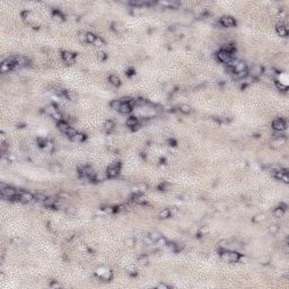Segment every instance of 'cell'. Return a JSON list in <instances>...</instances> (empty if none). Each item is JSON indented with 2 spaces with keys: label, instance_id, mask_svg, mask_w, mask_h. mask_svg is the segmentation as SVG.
Wrapping results in <instances>:
<instances>
[{
  "label": "cell",
  "instance_id": "1",
  "mask_svg": "<svg viewBox=\"0 0 289 289\" xmlns=\"http://www.w3.org/2000/svg\"><path fill=\"white\" fill-rule=\"evenodd\" d=\"M272 175H273L276 179L282 181L284 183H289L288 172H287V169H282V168L274 169V171H272Z\"/></svg>",
  "mask_w": 289,
  "mask_h": 289
},
{
  "label": "cell",
  "instance_id": "2",
  "mask_svg": "<svg viewBox=\"0 0 289 289\" xmlns=\"http://www.w3.org/2000/svg\"><path fill=\"white\" fill-rule=\"evenodd\" d=\"M1 191V195L2 196H5V198H8V199H13V198H16L17 199V195H18V191L16 190V189H14V188H11V186H7L6 189H2V190H0Z\"/></svg>",
  "mask_w": 289,
  "mask_h": 289
},
{
  "label": "cell",
  "instance_id": "3",
  "mask_svg": "<svg viewBox=\"0 0 289 289\" xmlns=\"http://www.w3.org/2000/svg\"><path fill=\"white\" fill-rule=\"evenodd\" d=\"M272 128L274 131H282L284 132L287 129V123L282 119H276L272 122Z\"/></svg>",
  "mask_w": 289,
  "mask_h": 289
},
{
  "label": "cell",
  "instance_id": "4",
  "mask_svg": "<svg viewBox=\"0 0 289 289\" xmlns=\"http://www.w3.org/2000/svg\"><path fill=\"white\" fill-rule=\"evenodd\" d=\"M219 23H220V25H223L224 27H233V26L236 25V21H235L233 17H230V16H223V17L220 18Z\"/></svg>",
  "mask_w": 289,
  "mask_h": 289
},
{
  "label": "cell",
  "instance_id": "5",
  "mask_svg": "<svg viewBox=\"0 0 289 289\" xmlns=\"http://www.w3.org/2000/svg\"><path fill=\"white\" fill-rule=\"evenodd\" d=\"M17 199L22 202H31L32 200H34V194L27 191H21L17 195Z\"/></svg>",
  "mask_w": 289,
  "mask_h": 289
},
{
  "label": "cell",
  "instance_id": "6",
  "mask_svg": "<svg viewBox=\"0 0 289 289\" xmlns=\"http://www.w3.org/2000/svg\"><path fill=\"white\" fill-rule=\"evenodd\" d=\"M217 58H218V60H219L220 62H223V63H228L234 57H233L230 53H227L225 51L220 50V51H218V53H217Z\"/></svg>",
  "mask_w": 289,
  "mask_h": 289
},
{
  "label": "cell",
  "instance_id": "7",
  "mask_svg": "<svg viewBox=\"0 0 289 289\" xmlns=\"http://www.w3.org/2000/svg\"><path fill=\"white\" fill-rule=\"evenodd\" d=\"M263 72V68L261 67V65H259V64H254V65H252L251 68H250V70L247 71V73L251 76V77H253L254 79L257 78L261 73Z\"/></svg>",
  "mask_w": 289,
  "mask_h": 289
},
{
  "label": "cell",
  "instance_id": "8",
  "mask_svg": "<svg viewBox=\"0 0 289 289\" xmlns=\"http://www.w3.org/2000/svg\"><path fill=\"white\" fill-rule=\"evenodd\" d=\"M97 276L104 280H111L112 279V271H110L105 268H101L97 270Z\"/></svg>",
  "mask_w": 289,
  "mask_h": 289
},
{
  "label": "cell",
  "instance_id": "9",
  "mask_svg": "<svg viewBox=\"0 0 289 289\" xmlns=\"http://www.w3.org/2000/svg\"><path fill=\"white\" fill-rule=\"evenodd\" d=\"M119 173H120V167L116 166V165L110 166V167L106 169V176H107L108 179H114V177H116V176L119 175Z\"/></svg>",
  "mask_w": 289,
  "mask_h": 289
},
{
  "label": "cell",
  "instance_id": "10",
  "mask_svg": "<svg viewBox=\"0 0 289 289\" xmlns=\"http://www.w3.org/2000/svg\"><path fill=\"white\" fill-rule=\"evenodd\" d=\"M241 254L236 251H228V255H227V260L229 262H238L241 260Z\"/></svg>",
  "mask_w": 289,
  "mask_h": 289
},
{
  "label": "cell",
  "instance_id": "11",
  "mask_svg": "<svg viewBox=\"0 0 289 289\" xmlns=\"http://www.w3.org/2000/svg\"><path fill=\"white\" fill-rule=\"evenodd\" d=\"M75 57H76V54H73L70 51H63L62 52V58H63V60L67 63H73Z\"/></svg>",
  "mask_w": 289,
  "mask_h": 289
},
{
  "label": "cell",
  "instance_id": "12",
  "mask_svg": "<svg viewBox=\"0 0 289 289\" xmlns=\"http://www.w3.org/2000/svg\"><path fill=\"white\" fill-rule=\"evenodd\" d=\"M71 141L72 142H76V144H81L83 141H85L86 140V136L84 134V133H80V132H77V133H75L71 138Z\"/></svg>",
  "mask_w": 289,
  "mask_h": 289
},
{
  "label": "cell",
  "instance_id": "13",
  "mask_svg": "<svg viewBox=\"0 0 289 289\" xmlns=\"http://www.w3.org/2000/svg\"><path fill=\"white\" fill-rule=\"evenodd\" d=\"M276 31L278 33V35H280L281 37H286L288 35V28L286 25H277Z\"/></svg>",
  "mask_w": 289,
  "mask_h": 289
},
{
  "label": "cell",
  "instance_id": "14",
  "mask_svg": "<svg viewBox=\"0 0 289 289\" xmlns=\"http://www.w3.org/2000/svg\"><path fill=\"white\" fill-rule=\"evenodd\" d=\"M234 71L235 72H241V71H247V67L244 61H238L237 64L234 67Z\"/></svg>",
  "mask_w": 289,
  "mask_h": 289
},
{
  "label": "cell",
  "instance_id": "15",
  "mask_svg": "<svg viewBox=\"0 0 289 289\" xmlns=\"http://www.w3.org/2000/svg\"><path fill=\"white\" fill-rule=\"evenodd\" d=\"M132 110H133V108L129 105V103H123V102H122V104H121V107H120L119 112H120V113H122V114H129Z\"/></svg>",
  "mask_w": 289,
  "mask_h": 289
},
{
  "label": "cell",
  "instance_id": "16",
  "mask_svg": "<svg viewBox=\"0 0 289 289\" xmlns=\"http://www.w3.org/2000/svg\"><path fill=\"white\" fill-rule=\"evenodd\" d=\"M222 50L227 52V53H230V54H231V53L236 50V45H235L234 43H227V44H224V45H223Z\"/></svg>",
  "mask_w": 289,
  "mask_h": 289
},
{
  "label": "cell",
  "instance_id": "17",
  "mask_svg": "<svg viewBox=\"0 0 289 289\" xmlns=\"http://www.w3.org/2000/svg\"><path fill=\"white\" fill-rule=\"evenodd\" d=\"M263 73H265V75L269 76V77H274V76L278 75V71H277L274 68H272V67H268V68H264V69H263Z\"/></svg>",
  "mask_w": 289,
  "mask_h": 289
},
{
  "label": "cell",
  "instance_id": "18",
  "mask_svg": "<svg viewBox=\"0 0 289 289\" xmlns=\"http://www.w3.org/2000/svg\"><path fill=\"white\" fill-rule=\"evenodd\" d=\"M108 81L113 85V86H120L121 85V81H120V78L116 76V75H111L110 77H108Z\"/></svg>",
  "mask_w": 289,
  "mask_h": 289
},
{
  "label": "cell",
  "instance_id": "19",
  "mask_svg": "<svg viewBox=\"0 0 289 289\" xmlns=\"http://www.w3.org/2000/svg\"><path fill=\"white\" fill-rule=\"evenodd\" d=\"M16 63L18 65V68H23L25 65H27V59L23 56H17V61Z\"/></svg>",
  "mask_w": 289,
  "mask_h": 289
},
{
  "label": "cell",
  "instance_id": "20",
  "mask_svg": "<svg viewBox=\"0 0 289 289\" xmlns=\"http://www.w3.org/2000/svg\"><path fill=\"white\" fill-rule=\"evenodd\" d=\"M64 96L69 101H72V102L77 101V94L72 91H64Z\"/></svg>",
  "mask_w": 289,
  "mask_h": 289
},
{
  "label": "cell",
  "instance_id": "21",
  "mask_svg": "<svg viewBox=\"0 0 289 289\" xmlns=\"http://www.w3.org/2000/svg\"><path fill=\"white\" fill-rule=\"evenodd\" d=\"M121 104H122L121 99H114V101H112V102L110 103V106H111V108H112V110H114V111H119V110H120V107H121Z\"/></svg>",
  "mask_w": 289,
  "mask_h": 289
},
{
  "label": "cell",
  "instance_id": "22",
  "mask_svg": "<svg viewBox=\"0 0 289 289\" xmlns=\"http://www.w3.org/2000/svg\"><path fill=\"white\" fill-rule=\"evenodd\" d=\"M44 206L45 207H53L56 203H57V199L53 198V196H48L45 200H44Z\"/></svg>",
  "mask_w": 289,
  "mask_h": 289
},
{
  "label": "cell",
  "instance_id": "23",
  "mask_svg": "<svg viewBox=\"0 0 289 289\" xmlns=\"http://www.w3.org/2000/svg\"><path fill=\"white\" fill-rule=\"evenodd\" d=\"M171 214H172L171 209H163L161 212L158 214V217H159L161 219H167V218L171 217Z\"/></svg>",
  "mask_w": 289,
  "mask_h": 289
},
{
  "label": "cell",
  "instance_id": "24",
  "mask_svg": "<svg viewBox=\"0 0 289 289\" xmlns=\"http://www.w3.org/2000/svg\"><path fill=\"white\" fill-rule=\"evenodd\" d=\"M1 72L2 73H6V72H9L10 70H14V67L13 65H10V64H8L6 61H3L2 63H1Z\"/></svg>",
  "mask_w": 289,
  "mask_h": 289
},
{
  "label": "cell",
  "instance_id": "25",
  "mask_svg": "<svg viewBox=\"0 0 289 289\" xmlns=\"http://www.w3.org/2000/svg\"><path fill=\"white\" fill-rule=\"evenodd\" d=\"M45 112L52 116L54 113H57V112H58V108H57V106H56V105L51 104V105H48V106L45 107Z\"/></svg>",
  "mask_w": 289,
  "mask_h": 289
},
{
  "label": "cell",
  "instance_id": "26",
  "mask_svg": "<svg viewBox=\"0 0 289 289\" xmlns=\"http://www.w3.org/2000/svg\"><path fill=\"white\" fill-rule=\"evenodd\" d=\"M285 209L282 208V207H278V208H276L274 209V211H273V215H274V217H277V218H281L284 215H285Z\"/></svg>",
  "mask_w": 289,
  "mask_h": 289
},
{
  "label": "cell",
  "instance_id": "27",
  "mask_svg": "<svg viewBox=\"0 0 289 289\" xmlns=\"http://www.w3.org/2000/svg\"><path fill=\"white\" fill-rule=\"evenodd\" d=\"M127 126L128 127H131V128H133V127H136L137 124H138V119L136 118V116H130L127 119Z\"/></svg>",
  "mask_w": 289,
  "mask_h": 289
},
{
  "label": "cell",
  "instance_id": "28",
  "mask_svg": "<svg viewBox=\"0 0 289 289\" xmlns=\"http://www.w3.org/2000/svg\"><path fill=\"white\" fill-rule=\"evenodd\" d=\"M114 127H115V123H114L112 120H107V121L104 123V130L107 131V132L112 131V130L114 129Z\"/></svg>",
  "mask_w": 289,
  "mask_h": 289
},
{
  "label": "cell",
  "instance_id": "29",
  "mask_svg": "<svg viewBox=\"0 0 289 289\" xmlns=\"http://www.w3.org/2000/svg\"><path fill=\"white\" fill-rule=\"evenodd\" d=\"M52 16H53V18H54L57 22H63L64 16L62 13H60V11H58V10H54V11L52 13Z\"/></svg>",
  "mask_w": 289,
  "mask_h": 289
},
{
  "label": "cell",
  "instance_id": "30",
  "mask_svg": "<svg viewBox=\"0 0 289 289\" xmlns=\"http://www.w3.org/2000/svg\"><path fill=\"white\" fill-rule=\"evenodd\" d=\"M247 75H249L247 71H241V72H234L231 76H233L234 79H241V80H242V79L245 78Z\"/></svg>",
  "mask_w": 289,
  "mask_h": 289
},
{
  "label": "cell",
  "instance_id": "31",
  "mask_svg": "<svg viewBox=\"0 0 289 289\" xmlns=\"http://www.w3.org/2000/svg\"><path fill=\"white\" fill-rule=\"evenodd\" d=\"M112 28H113V31H115L116 33L124 32V27H123L120 23H113V24H112Z\"/></svg>",
  "mask_w": 289,
  "mask_h": 289
},
{
  "label": "cell",
  "instance_id": "32",
  "mask_svg": "<svg viewBox=\"0 0 289 289\" xmlns=\"http://www.w3.org/2000/svg\"><path fill=\"white\" fill-rule=\"evenodd\" d=\"M48 196L44 193H36V194H34V200H36L37 202H44V200Z\"/></svg>",
  "mask_w": 289,
  "mask_h": 289
},
{
  "label": "cell",
  "instance_id": "33",
  "mask_svg": "<svg viewBox=\"0 0 289 289\" xmlns=\"http://www.w3.org/2000/svg\"><path fill=\"white\" fill-rule=\"evenodd\" d=\"M180 111H181L182 113H184V114H189V113L191 112V106L188 105V104H182V105L180 106Z\"/></svg>",
  "mask_w": 289,
  "mask_h": 289
},
{
  "label": "cell",
  "instance_id": "34",
  "mask_svg": "<svg viewBox=\"0 0 289 289\" xmlns=\"http://www.w3.org/2000/svg\"><path fill=\"white\" fill-rule=\"evenodd\" d=\"M161 233H158V231H151L149 235H148V237L153 241V242H156L159 237H161Z\"/></svg>",
  "mask_w": 289,
  "mask_h": 289
},
{
  "label": "cell",
  "instance_id": "35",
  "mask_svg": "<svg viewBox=\"0 0 289 289\" xmlns=\"http://www.w3.org/2000/svg\"><path fill=\"white\" fill-rule=\"evenodd\" d=\"M265 219V215L264 214H257L255 215L254 217H253V222L254 223H261V222H263Z\"/></svg>",
  "mask_w": 289,
  "mask_h": 289
},
{
  "label": "cell",
  "instance_id": "36",
  "mask_svg": "<svg viewBox=\"0 0 289 289\" xmlns=\"http://www.w3.org/2000/svg\"><path fill=\"white\" fill-rule=\"evenodd\" d=\"M97 36H95L93 33H86V40H87V43H94V41L96 40Z\"/></svg>",
  "mask_w": 289,
  "mask_h": 289
},
{
  "label": "cell",
  "instance_id": "37",
  "mask_svg": "<svg viewBox=\"0 0 289 289\" xmlns=\"http://www.w3.org/2000/svg\"><path fill=\"white\" fill-rule=\"evenodd\" d=\"M155 243H156V245H158V246H166V245H167V239H166L165 237L161 236Z\"/></svg>",
  "mask_w": 289,
  "mask_h": 289
},
{
  "label": "cell",
  "instance_id": "38",
  "mask_svg": "<svg viewBox=\"0 0 289 289\" xmlns=\"http://www.w3.org/2000/svg\"><path fill=\"white\" fill-rule=\"evenodd\" d=\"M52 118H53L56 121H58V122H60V121H64L62 113H61V112H59V111H58L57 113H54V114L52 115Z\"/></svg>",
  "mask_w": 289,
  "mask_h": 289
},
{
  "label": "cell",
  "instance_id": "39",
  "mask_svg": "<svg viewBox=\"0 0 289 289\" xmlns=\"http://www.w3.org/2000/svg\"><path fill=\"white\" fill-rule=\"evenodd\" d=\"M138 261H139L141 264H148V262H149V259H148V257H147V255L142 254V255H140V257H139Z\"/></svg>",
  "mask_w": 289,
  "mask_h": 289
},
{
  "label": "cell",
  "instance_id": "40",
  "mask_svg": "<svg viewBox=\"0 0 289 289\" xmlns=\"http://www.w3.org/2000/svg\"><path fill=\"white\" fill-rule=\"evenodd\" d=\"M242 80H243V83H244L245 85H250L251 83H253V81H254V78H253V77H251L250 75H247V76H246L245 78H243Z\"/></svg>",
  "mask_w": 289,
  "mask_h": 289
},
{
  "label": "cell",
  "instance_id": "41",
  "mask_svg": "<svg viewBox=\"0 0 289 289\" xmlns=\"http://www.w3.org/2000/svg\"><path fill=\"white\" fill-rule=\"evenodd\" d=\"M269 231L272 234V235H276L278 231H279V226L278 225H271L270 228H269Z\"/></svg>",
  "mask_w": 289,
  "mask_h": 289
},
{
  "label": "cell",
  "instance_id": "42",
  "mask_svg": "<svg viewBox=\"0 0 289 289\" xmlns=\"http://www.w3.org/2000/svg\"><path fill=\"white\" fill-rule=\"evenodd\" d=\"M53 148H54V145H53L52 142H46L45 146L43 147V149H44L45 151H52Z\"/></svg>",
  "mask_w": 289,
  "mask_h": 289
},
{
  "label": "cell",
  "instance_id": "43",
  "mask_svg": "<svg viewBox=\"0 0 289 289\" xmlns=\"http://www.w3.org/2000/svg\"><path fill=\"white\" fill-rule=\"evenodd\" d=\"M93 44H94L95 46H98V48H99V46H103V45H104V41H103L99 36H97L96 40L94 41V43H93Z\"/></svg>",
  "mask_w": 289,
  "mask_h": 289
},
{
  "label": "cell",
  "instance_id": "44",
  "mask_svg": "<svg viewBox=\"0 0 289 289\" xmlns=\"http://www.w3.org/2000/svg\"><path fill=\"white\" fill-rule=\"evenodd\" d=\"M134 244H136V239L133 237H130V238L126 239V245L127 246H133Z\"/></svg>",
  "mask_w": 289,
  "mask_h": 289
},
{
  "label": "cell",
  "instance_id": "45",
  "mask_svg": "<svg viewBox=\"0 0 289 289\" xmlns=\"http://www.w3.org/2000/svg\"><path fill=\"white\" fill-rule=\"evenodd\" d=\"M276 85H277V87L279 88V89H281V91H287L288 89V86L287 85H284L281 81L279 83V81H276Z\"/></svg>",
  "mask_w": 289,
  "mask_h": 289
},
{
  "label": "cell",
  "instance_id": "46",
  "mask_svg": "<svg viewBox=\"0 0 289 289\" xmlns=\"http://www.w3.org/2000/svg\"><path fill=\"white\" fill-rule=\"evenodd\" d=\"M78 38H79V41H81L83 43H87V40H86V33L81 32L78 34Z\"/></svg>",
  "mask_w": 289,
  "mask_h": 289
},
{
  "label": "cell",
  "instance_id": "47",
  "mask_svg": "<svg viewBox=\"0 0 289 289\" xmlns=\"http://www.w3.org/2000/svg\"><path fill=\"white\" fill-rule=\"evenodd\" d=\"M106 57H107V56H106L105 52H98V53H97V59H98L99 61H104V60L106 59Z\"/></svg>",
  "mask_w": 289,
  "mask_h": 289
},
{
  "label": "cell",
  "instance_id": "48",
  "mask_svg": "<svg viewBox=\"0 0 289 289\" xmlns=\"http://www.w3.org/2000/svg\"><path fill=\"white\" fill-rule=\"evenodd\" d=\"M65 212L69 214V215H73V214H76V208H73V207H68V208L65 209Z\"/></svg>",
  "mask_w": 289,
  "mask_h": 289
},
{
  "label": "cell",
  "instance_id": "49",
  "mask_svg": "<svg viewBox=\"0 0 289 289\" xmlns=\"http://www.w3.org/2000/svg\"><path fill=\"white\" fill-rule=\"evenodd\" d=\"M270 260H271L270 257H261V259H260V261H261V263H262V264H268V263L270 262Z\"/></svg>",
  "mask_w": 289,
  "mask_h": 289
},
{
  "label": "cell",
  "instance_id": "50",
  "mask_svg": "<svg viewBox=\"0 0 289 289\" xmlns=\"http://www.w3.org/2000/svg\"><path fill=\"white\" fill-rule=\"evenodd\" d=\"M156 288L157 289H168L169 288V286H168V285H166V284H159V285H157V286H156Z\"/></svg>",
  "mask_w": 289,
  "mask_h": 289
},
{
  "label": "cell",
  "instance_id": "51",
  "mask_svg": "<svg viewBox=\"0 0 289 289\" xmlns=\"http://www.w3.org/2000/svg\"><path fill=\"white\" fill-rule=\"evenodd\" d=\"M219 246H220V247H227V246H228V242L225 241V239H224V241H220V242H219Z\"/></svg>",
  "mask_w": 289,
  "mask_h": 289
},
{
  "label": "cell",
  "instance_id": "52",
  "mask_svg": "<svg viewBox=\"0 0 289 289\" xmlns=\"http://www.w3.org/2000/svg\"><path fill=\"white\" fill-rule=\"evenodd\" d=\"M22 16H23L25 19H28L30 16H31V13H30V11H24V13L22 14Z\"/></svg>",
  "mask_w": 289,
  "mask_h": 289
},
{
  "label": "cell",
  "instance_id": "53",
  "mask_svg": "<svg viewBox=\"0 0 289 289\" xmlns=\"http://www.w3.org/2000/svg\"><path fill=\"white\" fill-rule=\"evenodd\" d=\"M6 149H7V145H6L5 142H2V144H1V151H2V154L6 153Z\"/></svg>",
  "mask_w": 289,
  "mask_h": 289
},
{
  "label": "cell",
  "instance_id": "54",
  "mask_svg": "<svg viewBox=\"0 0 289 289\" xmlns=\"http://www.w3.org/2000/svg\"><path fill=\"white\" fill-rule=\"evenodd\" d=\"M52 169H53V171L60 172V171H61V166H60V165H53V166H52Z\"/></svg>",
  "mask_w": 289,
  "mask_h": 289
},
{
  "label": "cell",
  "instance_id": "55",
  "mask_svg": "<svg viewBox=\"0 0 289 289\" xmlns=\"http://www.w3.org/2000/svg\"><path fill=\"white\" fill-rule=\"evenodd\" d=\"M13 243H16V244H21V243H23V241H22L21 238H14V239H13Z\"/></svg>",
  "mask_w": 289,
  "mask_h": 289
},
{
  "label": "cell",
  "instance_id": "56",
  "mask_svg": "<svg viewBox=\"0 0 289 289\" xmlns=\"http://www.w3.org/2000/svg\"><path fill=\"white\" fill-rule=\"evenodd\" d=\"M50 286H51V287H52V288H53V287H56V288H58V287H60V285H59V284H57V282H56V281H52V282H51V284H50Z\"/></svg>",
  "mask_w": 289,
  "mask_h": 289
}]
</instances>
